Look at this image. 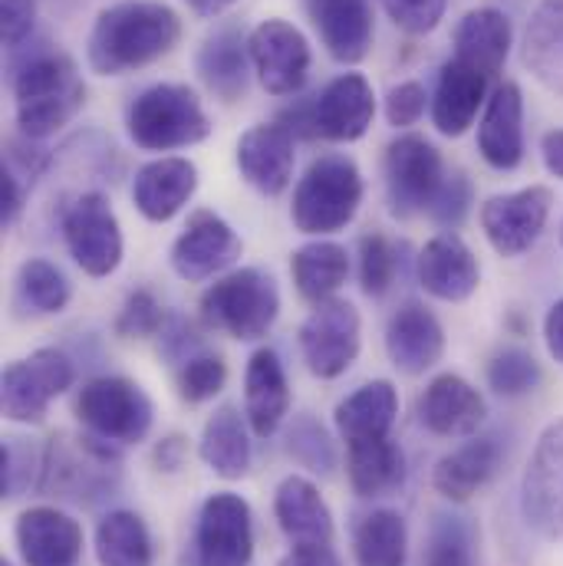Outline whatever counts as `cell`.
I'll return each instance as SVG.
<instances>
[{"label":"cell","instance_id":"cell-14","mask_svg":"<svg viewBox=\"0 0 563 566\" xmlns=\"http://www.w3.org/2000/svg\"><path fill=\"white\" fill-rule=\"evenodd\" d=\"M554 195L548 185L494 195L481 205V231L501 258L528 254L548 228Z\"/></svg>","mask_w":563,"mask_h":566},{"label":"cell","instance_id":"cell-40","mask_svg":"<svg viewBox=\"0 0 563 566\" xmlns=\"http://www.w3.org/2000/svg\"><path fill=\"white\" fill-rule=\"evenodd\" d=\"M17 290H20V296H23L37 313H60V310H66L70 293H73L66 274H63L56 264L43 261V258H30V261L20 264Z\"/></svg>","mask_w":563,"mask_h":566},{"label":"cell","instance_id":"cell-54","mask_svg":"<svg viewBox=\"0 0 563 566\" xmlns=\"http://www.w3.org/2000/svg\"><path fill=\"white\" fill-rule=\"evenodd\" d=\"M185 451H188L185 438H181V434H168V438L158 441V448H155V464H158L161 471H178L181 461H185Z\"/></svg>","mask_w":563,"mask_h":566},{"label":"cell","instance_id":"cell-6","mask_svg":"<svg viewBox=\"0 0 563 566\" xmlns=\"http://www.w3.org/2000/svg\"><path fill=\"white\" fill-rule=\"evenodd\" d=\"M126 126L145 151H175L211 136V119L201 99L181 83H158L139 93L129 106Z\"/></svg>","mask_w":563,"mask_h":566},{"label":"cell","instance_id":"cell-18","mask_svg":"<svg viewBox=\"0 0 563 566\" xmlns=\"http://www.w3.org/2000/svg\"><path fill=\"white\" fill-rule=\"evenodd\" d=\"M27 566H76L83 557V527L60 507H30L13 527Z\"/></svg>","mask_w":563,"mask_h":566},{"label":"cell","instance_id":"cell-1","mask_svg":"<svg viewBox=\"0 0 563 566\" xmlns=\"http://www.w3.org/2000/svg\"><path fill=\"white\" fill-rule=\"evenodd\" d=\"M181 40V20L168 3L158 0H119L100 10L86 56L93 73L123 76L168 56Z\"/></svg>","mask_w":563,"mask_h":566},{"label":"cell","instance_id":"cell-25","mask_svg":"<svg viewBox=\"0 0 563 566\" xmlns=\"http://www.w3.org/2000/svg\"><path fill=\"white\" fill-rule=\"evenodd\" d=\"M198 188V168L188 158H155L142 165L133 181V201L142 218L161 224L171 221L195 195Z\"/></svg>","mask_w":563,"mask_h":566},{"label":"cell","instance_id":"cell-20","mask_svg":"<svg viewBox=\"0 0 563 566\" xmlns=\"http://www.w3.org/2000/svg\"><path fill=\"white\" fill-rule=\"evenodd\" d=\"M478 151L498 171H514L524 161V93L518 83H501L484 103L478 123Z\"/></svg>","mask_w":563,"mask_h":566},{"label":"cell","instance_id":"cell-41","mask_svg":"<svg viewBox=\"0 0 563 566\" xmlns=\"http://www.w3.org/2000/svg\"><path fill=\"white\" fill-rule=\"evenodd\" d=\"M488 386L504 399H521V396H528V392H534L541 386V363L528 349L508 346V349L491 356Z\"/></svg>","mask_w":563,"mask_h":566},{"label":"cell","instance_id":"cell-38","mask_svg":"<svg viewBox=\"0 0 563 566\" xmlns=\"http://www.w3.org/2000/svg\"><path fill=\"white\" fill-rule=\"evenodd\" d=\"M353 554L359 566H406L409 527L396 511H373L356 524Z\"/></svg>","mask_w":563,"mask_h":566},{"label":"cell","instance_id":"cell-19","mask_svg":"<svg viewBox=\"0 0 563 566\" xmlns=\"http://www.w3.org/2000/svg\"><path fill=\"white\" fill-rule=\"evenodd\" d=\"M484 419L488 406L481 392L455 373L435 376L419 396V422L438 438H471Z\"/></svg>","mask_w":563,"mask_h":566},{"label":"cell","instance_id":"cell-15","mask_svg":"<svg viewBox=\"0 0 563 566\" xmlns=\"http://www.w3.org/2000/svg\"><path fill=\"white\" fill-rule=\"evenodd\" d=\"M241 251H244V244L234 234V228L221 214L201 208L188 218L185 231L175 238L171 268L181 281H208V277L228 271L241 258Z\"/></svg>","mask_w":563,"mask_h":566},{"label":"cell","instance_id":"cell-43","mask_svg":"<svg viewBox=\"0 0 563 566\" xmlns=\"http://www.w3.org/2000/svg\"><path fill=\"white\" fill-rule=\"evenodd\" d=\"M40 464H43V451H37L27 438H3L0 444V494L7 501L27 494L30 488H37L40 481Z\"/></svg>","mask_w":563,"mask_h":566},{"label":"cell","instance_id":"cell-12","mask_svg":"<svg viewBox=\"0 0 563 566\" xmlns=\"http://www.w3.org/2000/svg\"><path fill=\"white\" fill-rule=\"evenodd\" d=\"M445 181L441 155L431 142L406 133L386 148V191L396 218H416L431 208Z\"/></svg>","mask_w":563,"mask_h":566},{"label":"cell","instance_id":"cell-34","mask_svg":"<svg viewBox=\"0 0 563 566\" xmlns=\"http://www.w3.org/2000/svg\"><path fill=\"white\" fill-rule=\"evenodd\" d=\"M524 66L563 96V0H541L524 30Z\"/></svg>","mask_w":563,"mask_h":566},{"label":"cell","instance_id":"cell-46","mask_svg":"<svg viewBox=\"0 0 563 566\" xmlns=\"http://www.w3.org/2000/svg\"><path fill=\"white\" fill-rule=\"evenodd\" d=\"M165 326V313L158 306V300L152 296V290H136L126 296L119 319H116V333L133 339V336H155Z\"/></svg>","mask_w":563,"mask_h":566},{"label":"cell","instance_id":"cell-58","mask_svg":"<svg viewBox=\"0 0 563 566\" xmlns=\"http://www.w3.org/2000/svg\"><path fill=\"white\" fill-rule=\"evenodd\" d=\"M0 566H13V564H10V560H0Z\"/></svg>","mask_w":563,"mask_h":566},{"label":"cell","instance_id":"cell-56","mask_svg":"<svg viewBox=\"0 0 563 566\" xmlns=\"http://www.w3.org/2000/svg\"><path fill=\"white\" fill-rule=\"evenodd\" d=\"M541 155H544V165L554 178H563V129H551L544 139H541Z\"/></svg>","mask_w":563,"mask_h":566},{"label":"cell","instance_id":"cell-17","mask_svg":"<svg viewBox=\"0 0 563 566\" xmlns=\"http://www.w3.org/2000/svg\"><path fill=\"white\" fill-rule=\"evenodd\" d=\"M310 133L330 142L363 139L376 116V96L363 73H343L306 103Z\"/></svg>","mask_w":563,"mask_h":566},{"label":"cell","instance_id":"cell-59","mask_svg":"<svg viewBox=\"0 0 563 566\" xmlns=\"http://www.w3.org/2000/svg\"><path fill=\"white\" fill-rule=\"evenodd\" d=\"M561 244H563V231H561Z\"/></svg>","mask_w":563,"mask_h":566},{"label":"cell","instance_id":"cell-10","mask_svg":"<svg viewBox=\"0 0 563 566\" xmlns=\"http://www.w3.org/2000/svg\"><path fill=\"white\" fill-rule=\"evenodd\" d=\"M359 313L346 300H323L300 326V353L316 379L343 376L359 356Z\"/></svg>","mask_w":563,"mask_h":566},{"label":"cell","instance_id":"cell-51","mask_svg":"<svg viewBox=\"0 0 563 566\" xmlns=\"http://www.w3.org/2000/svg\"><path fill=\"white\" fill-rule=\"evenodd\" d=\"M158 336H161V353H165V359H171V363H178V366L198 353V336H195L191 323H185L181 316H165V326L158 329Z\"/></svg>","mask_w":563,"mask_h":566},{"label":"cell","instance_id":"cell-57","mask_svg":"<svg viewBox=\"0 0 563 566\" xmlns=\"http://www.w3.org/2000/svg\"><path fill=\"white\" fill-rule=\"evenodd\" d=\"M188 7H191V13H198V17H218V13H225L228 7H234L238 0H185Z\"/></svg>","mask_w":563,"mask_h":566},{"label":"cell","instance_id":"cell-39","mask_svg":"<svg viewBox=\"0 0 563 566\" xmlns=\"http://www.w3.org/2000/svg\"><path fill=\"white\" fill-rule=\"evenodd\" d=\"M425 566H475V531L458 514H435L428 527Z\"/></svg>","mask_w":563,"mask_h":566},{"label":"cell","instance_id":"cell-42","mask_svg":"<svg viewBox=\"0 0 563 566\" xmlns=\"http://www.w3.org/2000/svg\"><path fill=\"white\" fill-rule=\"evenodd\" d=\"M286 454L313 474H333L336 468V448L313 416H296L286 428Z\"/></svg>","mask_w":563,"mask_h":566},{"label":"cell","instance_id":"cell-11","mask_svg":"<svg viewBox=\"0 0 563 566\" xmlns=\"http://www.w3.org/2000/svg\"><path fill=\"white\" fill-rule=\"evenodd\" d=\"M198 566H251L254 560V514L241 494L215 491L198 514L195 531Z\"/></svg>","mask_w":563,"mask_h":566},{"label":"cell","instance_id":"cell-3","mask_svg":"<svg viewBox=\"0 0 563 566\" xmlns=\"http://www.w3.org/2000/svg\"><path fill=\"white\" fill-rule=\"evenodd\" d=\"M119 451L96 434H53L43 448L37 491L73 504H100L119 488Z\"/></svg>","mask_w":563,"mask_h":566},{"label":"cell","instance_id":"cell-55","mask_svg":"<svg viewBox=\"0 0 563 566\" xmlns=\"http://www.w3.org/2000/svg\"><path fill=\"white\" fill-rule=\"evenodd\" d=\"M544 343H548V353L563 363V300H557L551 310H548V319H544Z\"/></svg>","mask_w":563,"mask_h":566},{"label":"cell","instance_id":"cell-44","mask_svg":"<svg viewBox=\"0 0 563 566\" xmlns=\"http://www.w3.org/2000/svg\"><path fill=\"white\" fill-rule=\"evenodd\" d=\"M175 382H178V396H181L185 402L198 406V402L215 399V396L225 389V382H228V366H225V359H221L218 353H195L191 359H185V363L178 366Z\"/></svg>","mask_w":563,"mask_h":566},{"label":"cell","instance_id":"cell-22","mask_svg":"<svg viewBox=\"0 0 563 566\" xmlns=\"http://www.w3.org/2000/svg\"><path fill=\"white\" fill-rule=\"evenodd\" d=\"M310 20L336 63H363L373 46L369 0H306Z\"/></svg>","mask_w":563,"mask_h":566},{"label":"cell","instance_id":"cell-52","mask_svg":"<svg viewBox=\"0 0 563 566\" xmlns=\"http://www.w3.org/2000/svg\"><path fill=\"white\" fill-rule=\"evenodd\" d=\"M278 566H343L330 544H293Z\"/></svg>","mask_w":563,"mask_h":566},{"label":"cell","instance_id":"cell-35","mask_svg":"<svg viewBox=\"0 0 563 566\" xmlns=\"http://www.w3.org/2000/svg\"><path fill=\"white\" fill-rule=\"evenodd\" d=\"M399 416V392L393 382L376 379L359 386L353 396H346L336 406V428L343 441H366V438H386Z\"/></svg>","mask_w":563,"mask_h":566},{"label":"cell","instance_id":"cell-48","mask_svg":"<svg viewBox=\"0 0 563 566\" xmlns=\"http://www.w3.org/2000/svg\"><path fill=\"white\" fill-rule=\"evenodd\" d=\"M389 13V20L396 27H403L406 33H428L438 27V20L445 17L448 0H379Z\"/></svg>","mask_w":563,"mask_h":566},{"label":"cell","instance_id":"cell-28","mask_svg":"<svg viewBox=\"0 0 563 566\" xmlns=\"http://www.w3.org/2000/svg\"><path fill=\"white\" fill-rule=\"evenodd\" d=\"M501 464V444L498 438L484 434V438H468L465 444H458L455 451H448L435 471H431V488L451 501V504H465L471 501L498 471Z\"/></svg>","mask_w":563,"mask_h":566},{"label":"cell","instance_id":"cell-36","mask_svg":"<svg viewBox=\"0 0 563 566\" xmlns=\"http://www.w3.org/2000/svg\"><path fill=\"white\" fill-rule=\"evenodd\" d=\"M290 274H293V283H296L300 296H306L313 303H323V300H330L346 283V277H350L346 248H340L333 241L303 244L290 258Z\"/></svg>","mask_w":563,"mask_h":566},{"label":"cell","instance_id":"cell-23","mask_svg":"<svg viewBox=\"0 0 563 566\" xmlns=\"http://www.w3.org/2000/svg\"><path fill=\"white\" fill-rule=\"evenodd\" d=\"M419 281H423L425 293H431L435 300L461 303L478 290L481 268H478V258L471 254V248L455 231H445V234H435L423 248Z\"/></svg>","mask_w":563,"mask_h":566},{"label":"cell","instance_id":"cell-27","mask_svg":"<svg viewBox=\"0 0 563 566\" xmlns=\"http://www.w3.org/2000/svg\"><path fill=\"white\" fill-rule=\"evenodd\" d=\"M514 27L511 20L494 7L468 10L455 27V60L478 70L481 76L494 80L511 53Z\"/></svg>","mask_w":563,"mask_h":566},{"label":"cell","instance_id":"cell-32","mask_svg":"<svg viewBox=\"0 0 563 566\" xmlns=\"http://www.w3.org/2000/svg\"><path fill=\"white\" fill-rule=\"evenodd\" d=\"M346 474L359 497H386L406 481V454L386 438H366L346 444Z\"/></svg>","mask_w":563,"mask_h":566},{"label":"cell","instance_id":"cell-50","mask_svg":"<svg viewBox=\"0 0 563 566\" xmlns=\"http://www.w3.org/2000/svg\"><path fill=\"white\" fill-rule=\"evenodd\" d=\"M37 23V0H0V36L7 50H17Z\"/></svg>","mask_w":563,"mask_h":566},{"label":"cell","instance_id":"cell-31","mask_svg":"<svg viewBox=\"0 0 563 566\" xmlns=\"http://www.w3.org/2000/svg\"><path fill=\"white\" fill-rule=\"evenodd\" d=\"M248 56L244 33L234 23H225L205 36L198 50V76L221 103H238L248 90Z\"/></svg>","mask_w":563,"mask_h":566},{"label":"cell","instance_id":"cell-16","mask_svg":"<svg viewBox=\"0 0 563 566\" xmlns=\"http://www.w3.org/2000/svg\"><path fill=\"white\" fill-rule=\"evenodd\" d=\"M248 50H251L258 80L271 96L300 93V86L306 83V73H310V43L293 23L278 20V17L258 23L251 30Z\"/></svg>","mask_w":563,"mask_h":566},{"label":"cell","instance_id":"cell-4","mask_svg":"<svg viewBox=\"0 0 563 566\" xmlns=\"http://www.w3.org/2000/svg\"><path fill=\"white\" fill-rule=\"evenodd\" d=\"M363 201V175L350 155H320L293 191L290 218L300 234L343 231Z\"/></svg>","mask_w":563,"mask_h":566},{"label":"cell","instance_id":"cell-13","mask_svg":"<svg viewBox=\"0 0 563 566\" xmlns=\"http://www.w3.org/2000/svg\"><path fill=\"white\" fill-rule=\"evenodd\" d=\"M524 521L548 541H563V419L551 422L524 468L521 481Z\"/></svg>","mask_w":563,"mask_h":566},{"label":"cell","instance_id":"cell-49","mask_svg":"<svg viewBox=\"0 0 563 566\" xmlns=\"http://www.w3.org/2000/svg\"><path fill=\"white\" fill-rule=\"evenodd\" d=\"M425 103H428V93H425L423 83L406 80V83L393 86L389 96H386V119H389V126H396V129L416 126L425 116Z\"/></svg>","mask_w":563,"mask_h":566},{"label":"cell","instance_id":"cell-47","mask_svg":"<svg viewBox=\"0 0 563 566\" xmlns=\"http://www.w3.org/2000/svg\"><path fill=\"white\" fill-rule=\"evenodd\" d=\"M468 208H471V181L455 171V175H445L431 208H428V218L448 231H455L465 218H468Z\"/></svg>","mask_w":563,"mask_h":566},{"label":"cell","instance_id":"cell-21","mask_svg":"<svg viewBox=\"0 0 563 566\" xmlns=\"http://www.w3.org/2000/svg\"><path fill=\"white\" fill-rule=\"evenodd\" d=\"M293 133L283 123H264L248 129L238 139V168L251 188H258L268 198H278L286 191L293 178Z\"/></svg>","mask_w":563,"mask_h":566},{"label":"cell","instance_id":"cell-37","mask_svg":"<svg viewBox=\"0 0 563 566\" xmlns=\"http://www.w3.org/2000/svg\"><path fill=\"white\" fill-rule=\"evenodd\" d=\"M96 560L100 566H155L152 534L139 514L110 511L96 527Z\"/></svg>","mask_w":563,"mask_h":566},{"label":"cell","instance_id":"cell-26","mask_svg":"<svg viewBox=\"0 0 563 566\" xmlns=\"http://www.w3.org/2000/svg\"><path fill=\"white\" fill-rule=\"evenodd\" d=\"M488 103V76L465 66L461 60H448L438 73V86L431 96V123L441 136L458 139L475 123L478 109Z\"/></svg>","mask_w":563,"mask_h":566},{"label":"cell","instance_id":"cell-7","mask_svg":"<svg viewBox=\"0 0 563 566\" xmlns=\"http://www.w3.org/2000/svg\"><path fill=\"white\" fill-rule=\"evenodd\" d=\"M76 416L90 434L110 444H139L155 422L152 399L142 392V386L123 376L90 379L76 396Z\"/></svg>","mask_w":563,"mask_h":566},{"label":"cell","instance_id":"cell-45","mask_svg":"<svg viewBox=\"0 0 563 566\" xmlns=\"http://www.w3.org/2000/svg\"><path fill=\"white\" fill-rule=\"evenodd\" d=\"M359 281L369 296H383L396 281V248L383 234L359 241Z\"/></svg>","mask_w":563,"mask_h":566},{"label":"cell","instance_id":"cell-2","mask_svg":"<svg viewBox=\"0 0 563 566\" xmlns=\"http://www.w3.org/2000/svg\"><path fill=\"white\" fill-rule=\"evenodd\" d=\"M17 126L23 139H46L70 126L86 103V83L76 63L60 50H37L13 70Z\"/></svg>","mask_w":563,"mask_h":566},{"label":"cell","instance_id":"cell-33","mask_svg":"<svg viewBox=\"0 0 563 566\" xmlns=\"http://www.w3.org/2000/svg\"><path fill=\"white\" fill-rule=\"evenodd\" d=\"M248 424L241 419V412L234 406H221L215 409V416L205 422L201 431V444L198 454L201 461L225 481H241L251 471V438H248Z\"/></svg>","mask_w":563,"mask_h":566},{"label":"cell","instance_id":"cell-30","mask_svg":"<svg viewBox=\"0 0 563 566\" xmlns=\"http://www.w3.org/2000/svg\"><path fill=\"white\" fill-rule=\"evenodd\" d=\"M274 517L293 544H333V514L320 488L303 474H290L278 484Z\"/></svg>","mask_w":563,"mask_h":566},{"label":"cell","instance_id":"cell-9","mask_svg":"<svg viewBox=\"0 0 563 566\" xmlns=\"http://www.w3.org/2000/svg\"><path fill=\"white\" fill-rule=\"evenodd\" d=\"M63 241L70 258L90 277H110L123 264V228L106 195L83 191L63 211Z\"/></svg>","mask_w":563,"mask_h":566},{"label":"cell","instance_id":"cell-53","mask_svg":"<svg viewBox=\"0 0 563 566\" xmlns=\"http://www.w3.org/2000/svg\"><path fill=\"white\" fill-rule=\"evenodd\" d=\"M23 211V185H20V175L10 171L3 165V178H0V221L3 228H10Z\"/></svg>","mask_w":563,"mask_h":566},{"label":"cell","instance_id":"cell-8","mask_svg":"<svg viewBox=\"0 0 563 566\" xmlns=\"http://www.w3.org/2000/svg\"><path fill=\"white\" fill-rule=\"evenodd\" d=\"M73 359L60 349H37L30 359H17L0 379L3 419L17 424H40L56 396L73 386Z\"/></svg>","mask_w":563,"mask_h":566},{"label":"cell","instance_id":"cell-5","mask_svg":"<svg viewBox=\"0 0 563 566\" xmlns=\"http://www.w3.org/2000/svg\"><path fill=\"white\" fill-rule=\"evenodd\" d=\"M201 319L241 343H254L271 333L281 313L278 281L261 268H241L201 293Z\"/></svg>","mask_w":563,"mask_h":566},{"label":"cell","instance_id":"cell-29","mask_svg":"<svg viewBox=\"0 0 563 566\" xmlns=\"http://www.w3.org/2000/svg\"><path fill=\"white\" fill-rule=\"evenodd\" d=\"M290 412V386L281 356L274 349H258L244 373V419L258 438H271Z\"/></svg>","mask_w":563,"mask_h":566},{"label":"cell","instance_id":"cell-24","mask_svg":"<svg viewBox=\"0 0 563 566\" xmlns=\"http://www.w3.org/2000/svg\"><path fill=\"white\" fill-rule=\"evenodd\" d=\"M386 353L406 376H423L445 353V329L423 303H403L386 326Z\"/></svg>","mask_w":563,"mask_h":566}]
</instances>
